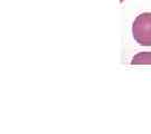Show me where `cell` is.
Wrapping results in <instances>:
<instances>
[{
  "mask_svg": "<svg viewBox=\"0 0 151 134\" xmlns=\"http://www.w3.org/2000/svg\"><path fill=\"white\" fill-rule=\"evenodd\" d=\"M132 65H150L151 64V53L145 52V53L137 54L131 60Z\"/></svg>",
  "mask_w": 151,
  "mask_h": 134,
  "instance_id": "obj_2",
  "label": "cell"
},
{
  "mask_svg": "<svg viewBox=\"0 0 151 134\" xmlns=\"http://www.w3.org/2000/svg\"><path fill=\"white\" fill-rule=\"evenodd\" d=\"M132 35L137 43L142 46H151V12L141 14L135 18Z\"/></svg>",
  "mask_w": 151,
  "mask_h": 134,
  "instance_id": "obj_1",
  "label": "cell"
}]
</instances>
